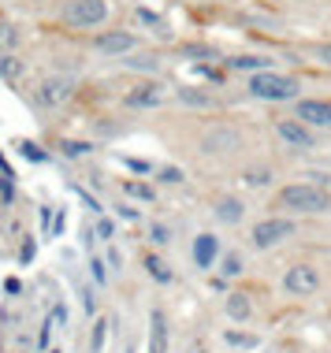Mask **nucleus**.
<instances>
[{"instance_id": "f257e3e1", "label": "nucleus", "mask_w": 331, "mask_h": 353, "mask_svg": "<svg viewBox=\"0 0 331 353\" xmlns=\"http://www.w3.org/2000/svg\"><path fill=\"white\" fill-rule=\"evenodd\" d=\"M276 208H283V216H324L331 212V194L320 183H287L276 194Z\"/></svg>"}, {"instance_id": "f03ea898", "label": "nucleus", "mask_w": 331, "mask_h": 353, "mask_svg": "<svg viewBox=\"0 0 331 353\" xmlns=\"http://www.w3.org/2000/svg\"><path fill=\"white\" fill-rule=\"evenodd\" d=\"M245 93H250L253 101H264V104H294L298 101V93H301V85L294 74H283V71H261V74H250L245 79Z\"/></svg>"}, {"instance_id": "7ed1b4c3", "label": "nucleus", "mask_w": 331, "mask_h": 353, "mask_svg": "<svg viewBox=\"0 0 331 353\" xmlns=\"http://www.w3.org/2000/svg\"><path fill=\"white\" fill-rule=\"evenodd\" d=\"M294 234H298V219L276 212V216H264L250 227V245L261 253H268V250H279L283 242H290Z\"/></svg>"}, {"instance_id": "20e7f679", "label": "nucleus", "mask_w": 331, "mask_h": 353, "mask_svg": "<svg viewBox=\"0 0 331 353\" xmlns=\"http://www.w3.org/2000/svg\"><path fill=\"white\" fill-rule=\"evenodd\" d=\"M60 19L71 30H101L112 19V4L108 0H63Z\"/></svg>"}, {"instance_id": "39448f33", "label": "nucleus", "mask_w": 331, "mask_h": 353, "mask_svg": "<svg viewBox=\"0 0 331 353\" xmlns=\"http://www.w3.org/2000/svg\"><path fill=\"white\" fill-rule=\"evenodd\" d=\"M197 149L205 157H227V152L242 149V130L234 123H209L201 130V138H197Z\"/></svg>"}, {"instance_id": "423d86ee", "label": "nucleus", "mask_w": 331, "mask_h": 353, "mask_svg": "<svg viewBox=\"0 0 331 353\" xmlns=\"http://www.w3.org/2000/svg\"><path fill=\"white\" fill-rule=\"evenodd\" d=\"M272 130H276V138L283 141L287 149H294V152H313L320 145V134L309 123H301L298 116H279L276 123H272Z\"/></svg>"}, {"instance_id": "0eeeda50", "label": "nucleus", "mask_w": 331, "mask_h": 353, "mask_svg": "<svg viewBox=\"0 0 331 353\" xmlns=\"http://www.w3.org/2000/svg\"><path fill=\"white\" fill-rule=\"evenodd\" d=\"M138 49H141V37L134 30H97L93 34V52L105 56V60H127Z\"/></svg>"}, {"instance_id": "6e6552de", "label": "nucleus", "mask_w": 331, "mask_h": 353, "mask_svg": "<svg viewBox=\"0 0 331 353\" xmlns=\"http://www.w3.org/2000/svg\"><path fill=\"white\" fill-rule=\"evenodd\" d=\"M320 286H324V275H320V268L309 261H298L283 272V290H287L290 298H313V294H320Z\"/></svg>"}, {"instance_id": "1a4fd4ad", "label": "nucleus", "mask_w": 331, "mask_h": 353, "mask_svg": "<svg viewBox=\"0 0 331 353\" xmlns=\"http://www.w3.org/2000/svg\"><path fill=\"white\" fill-rule=\"evenodd\" d=\"M71 97H74V79H68V74H45V79L34 85V101L41 104V108H60V104H68Z\"/></svg>"}, {"instance_id": "9d476101", "label": "nucleus", "mask_w": 331, "mask_h": 353, "mask_svg": "<svg viewBox=\"0 0 331 353\" xmlns=\"http://www.w3.org/2000/svg\"><path fill=\"white\" fill-rule=\"evenodd\" d=\"M294 116L317 130V134H331V101L324 97H298Z\"/></svg>"}, {"instance_id": "9b49d317", "label": "nucleus", "mask_w": 331, "mask_h": 353, "mask_svg": "<svg viewBox=\"0 0 331 353\" xmlns=\"http://www.w3.org/2000/svg\"><path fill=\"white\" fill-rule=\"evenodd\" d=\"M164 101H168V93H164V85H160L157 79L134 82L127 93H123V104H127V108H160Z\"/></svg>"}, {"instance_id": "f8f14e48", "label": "nucleus", "mask_w": 331, "mask_h": 353, "mask_svg": "<svg viewBox=\"0 0 331 353\" xmlns=\"http://www.w3.org/2000/svg\"><path fill=\"white\" fill-rule=\"evenodd\" d=\"M172 97H175V104H183L190 112H216L220 108V97L212 90H201V85H175Z\"/></svg>"}, {"instance_id": "ddd939ff", "label": "nucleus", "mask_w": 331, "mask_h": 353, "mask_svg": "<svg viewBox=\"0 0 331 353\" xmlns=\"http://www.w3.org/2000/svg\"><path fill=\"white\" fill-rule=\"evenodd\" d=\"M190 256H194V264L201 272H212L216 268V261H220V234H212V231H197L194 234V250H190Z\"/></svg>"}, {"instance_id": "4468645a", "label": "nucleus", "mask_w": 331, "mask_h": 353, "mask_svg": "<svg viewBox=\"0 0 331 353\" xmlns=\"http://www.w3.org/2000/svg\"><path fill=\"white\" fill-rule=\"evenodd\" d=\"M172 350V331H168V312L153 305L149 309V339H146V353H168Z\"/></svg>"}, {"instance_id": "2eb2a0df", "label": "nucleus", "mask_w": 331, "mask_h": 353, "mask_svg": "<svg viewBox=\"0 0 331 353\" xmlns=\"http://www.w3.org/2000/svg\"><path fill=\"white\" fill-rule=\"evenodd\" d=\"M212 212H216V219H220V223H227V227H239V223H245V201H242V197H234V194L216 197Z\"/></svg>"}, {"instance_id": "dca6fc26", "label": "nucleus", "mask_w": 331, "mask_h": 353, "mask_svg": "<svg viewBox=\"0 0 331 353\" xmlns=\"http://www.w3.org/2000/svg\"><path fill=\"white\" fill-rule=\"evenodd\" d=\"M223 316L231 323H250L253 320L250 294H245V290H231V294H227V298H223Z\"/></svg>"}, {"instance_id": "f3484780", "label": "nucleus", "mask_w": 331, "mask_h": 353, "mask_svg": "<svg viewBox=\"0 0 331 353\" xmlns=\"http://www.w3.org/2000/svg\"><path fill=\"white\" fill-rule=\"evenodd\" d=\"M223 346H231V350H261L264 339L250 335V331H242V323H234V327L223 331Z\"/></svg>"}, {"instance_id": "a211bd4d", "label": "nucleus", "mask_w": 331, "mask_h": 353, "mask_svg": "<svg viewBox=\"0 0 331 353\" xmlns=\"http://www.w3.org/2000/svg\"><path fill=\"white\" fill-rule=\"evenodd\" d=\"M26 74V60L19 52H0V82H19Z\"/></svg>"}, {"instance_id": "6ab92c4d", "label": "nucleus", "mask_w": 331, "mask_h": 353, "mask_svg": "<svg viewBox=\"0 0 331 353\" xmlns=\"http://www.w3.org/2000/svg\"><path fill=\"white\" fill-rule=\"evenodd\" d=\"M227 68H231V71H245V74H261V71H272L276 63H272L268 56H231Z\"/></svg>"}, {"instance_id": "aec40b11", "label": "nucleus", "mask_w": 331, "mask_h": 353, "mask_svg": "<svg viewBox=\"0 0 331 353\" xmlns=\"http://www.w3.org/2000/svg\"><path fill=\"white\" fill-rule=\"evenodd\" d=\"M19 45H23V30L8 19H0V52H19Z\"/></svg>"}, {"instance_id": "412c9836", "label": "nucleus", "mask_w": 331, "mask_h": 353, "mask_svg": "<svg viewBox=\"0 0 331 353\" xmlns=\"http://www.w3.org/2000/svg\"><path fill=\"white\" fill-rule=\"evenodd\" d=\"M108 316H97L90 327V353H105V342H108Z\"/></svg>"}, {"instance_id": "4be33fe9", "label": "nucleus", "mask_w": 331, "mask_h": 353, "mask_svg": "<svg viewBox=\"0 0 331 353\" xmlns=\"http://www.w3.org/2000/svg\"><path fill=\"white\" fill-rule=\"evenodd\" d=\"M146 272H149V275H153V279H157V283H172V279H175V272H172V268H168V264H164V261H160V256H157V253H146Z\"/></svg>"}, {"instance_id": "5701e85b", "label": "nucleus", "mask_w": 331, "mask_h": 353, "mask_svg": "<svg viewBox=\"0 0 331 353\" xmlns=\"http://www.w3.org/2000/svg\"><path fill=\"white\" fill-rule=\"evenodd\" d=\"M242 272H245L242 253H223V256H220V275H223V279H239Z\"/></svg>"}, {"instance_id": "b1692460", "label": "nucleus", "mask_w": 331, "mask_h": 353, "mask_svg": "<svg viewBox=\"0 0 331 353\" xmlns=\"http://www.w3.org/2000/svg\"><path fill=\"white\" fill-rule=\"evenodd\" d=\"M242 183L253 186V190L272 186V168H250V171H242Z\"/></svg>"}, {"instance_id": "393cba45", "label": "nucleus", "mask_w": 331, "mask_h": 353, "mask_svg": "<svg viewBox=\"0 0 331 353\" xmlns=\"http://www.w3.org/2000/svg\"><path fill=\"white\" fill-rule=\"evenodd\" d=\"M130 68H134V71H146V74H157L160 71V60H157V56L153 52H149V56H141V52H130Z\"/></svg>"}, {"instance_id": "a878e982", "label": "nucleus", "mask_w": 331, "mask_h": 353, "mask_svg": "<svg viewBox=\"0 0 331 353\" xmlns=\"http://www.w3.org/2000/svg\"><path fill=\"white\" fill-rule=\"evenodd\" d=\"M123 190H127L130 197H138V201H153V186H146V183H134V179H123Z\"/></svg>"}, {"instance_id": "bb28decb", "label": "nucleus", "mask_w": 331, "mask_h": 353, "mask_svg": "<svg viewBox=\"0 0 331 353\" xmlns=\"http://www.w3.org/2000/svg\"><path fill=\"white\" fill-rule=\"evenodd\" d=\"M157 175H160V183H164V186H179V183H183V168H160Z\"/></svg>"}, {"instance_id": "cd10ccee", "label": "nucleus", "mask_w": 331, "mask_h": 353, "mask_svg": "<svg viewBox=\"0 0 331 353\" xmlns=\"http://www.w3.org/2000/svg\"><path fill=\"white\" fill-rule=\"evenodd\" d=\"M97 234H101V242H112V234H116V223H112V219H101V223H97Z\"/></svg>"}, {"instance_id": "c85d7f7f", "label": "nucleus", "mask_w": 331, "mask_h": 353, "mask_svg": "<svg viewBox=\"0 0 331 353\" xmlns=\"http://www.w3.org/2000/svg\"><path fill=\"white\" fill-rule=\"evenodd\" d=\"M317 60L324 63V68H331V41H320L317 45Z\"/></svg>"}, {"instance_id": "c756f323", "label": "nucleus", "mask_w": 331, "mask_h": 353, "mask_svg": "<svg viewBox=\"0 0 331 353\" xmlns=\"http://www.w3.org/2000/svg\"><path fill=\"white\" fill-rule=\"evenodd\" d=\"M63 152H68V157H82V152H90V145H82V141H68Z\"/></svg>"}, {"instance_id": "7c9ffc66", "label": "nucleus", "mask_w": 331, "mask_h": 353, "mask_svg": "<svg viewBox=\"0 0 331 353\" xmlns=\"http://www.w3.org/2000/svg\"><path fill=\"white\" fill-rule=\"evenodd\" d=\"M149 231H153V242H157V245H168V227L153 223V227H149Z\"/></svg>"}, {"instance_id": "2f4dec72", "label": "nucleus", "mask_w": 331, "mask_h": 353, "mask_svg": "<svg viewBox=\"0 0 331 353\" xmlns=\"http://www.w3.org/2000/svg\"><path fill=\"white\" fill-rule=\"evenodd\" d=\"M90 268H93V279H97V283H108V272H105V264H101V261H90Z\"/></svg>"}, {"instance_id": "473e14b6", "label": "nucleus", "mask_w": 331, "mask_h": 353, "mask_svg": "<svg viewBox=\"0 0 331 353\" xmlns=\"http://www.w3.org/2000/svg\"><path fill=\"white\" fill-rule=\"evenodd\" d=\"M127 353H130V350H127Z\"/></svg>"}]
</instances>
